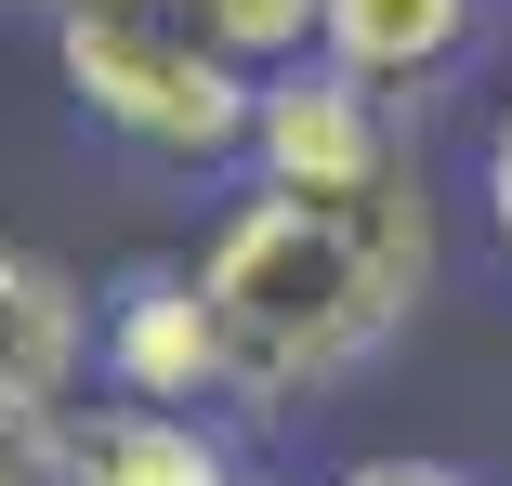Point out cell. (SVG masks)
<instances>
[{"instance_id":"obj_4","label":"cell","mask_w":512,"mask_h":486,"mask_svg":"<svg viewBox=\"0 0 512 486\" xmlns=\"http://www.w3.org/2000/svg\"><path fill=\"white\" fill-rule=\"evenodd\" d=\"M92 395L224 408V329H211V289H197V250H158L119 289H92Z\"/></svg>"},{"instance_id":"obj_10","label":"cell","mask_w":512,"mask_h":486,"mask_svg":"<svg viewBox=\"0 0 512 486\" xmlns=\"http://www.w3.org/2000/svg\"><path fill=\"white\" fill-rule=\"evenodd\" d=\"M329 486H473L460 460H434V447H368V460H342Z\"/></svg>"},{"instance_id":"obj_2","label":"cell","mask_w":512,"mask_h":486,"mask_svg":"<svg viewBox=\"0 0 512 486\" xmlns=\"http://www.w3.org/2000/svg\"><path fill=\"white\" fill-rule=\"evenodd\" d=\"M53 79L145 171H237V145H250V66L197 40L184 0L171 14H53Z\"/></svg>"},{"instance_id":"obj_3","label":"cell","mask_w":512,"mask_h":486,"mask_svg":"<svg viewBox=\"0 0 512 486\" xmlns=\"http://www.w3.org/2000/svg\"><path fill=\"white\" fill-rule=\"evenodd\" d=\"M407 158V106H381V92L329 53H289L250 79V145L237 171L250 184H289V198H355V184H381Z\"/></svg>"},{"instance_id":"obj_1","label":"cell","mask_w":512,"mask_h":486,"mask_svg":"<svg viewBox=\"0 0 512 486\" xmlns=\"http://www.w3.org/2000/svg\"><path fill=\"white\" fill-rule=\"evenodd\" d=\"M434 184L407 145L355 198H289V184H237L224 224L197 237V289L224 329V421H289L342 395L355 368L407 342V316L434 303Z\"/></svg>"},{"instance_id":"obj_7","label":"cell","mask_w":512,"mask_h":486,"mask_svg":"<svg viewBox=\"0 0 512 486\" xmlns=\"http://www.w3.org/2000/svg\"><path fill=\"white\" fill-rule=\"evenodd\" d=\"M79 381H92V289H79L53 250L0 237V408L66 421Z\"/></svg>"},{"instance_id":"obj_8","label":"cell","mask_w":512,"mask_h":486,"mask_svg":"<svg viewBox=\"0 0 512 486\" xmlns=\"http://www.w3.org/2000/svg\"><path fill=\"white\" fill-rule=\"evenodd\" d=\"M184 27L211 40L224 66H289V53H316V0H184Z\"/></svg>"},{"instance_id":"obj_5","label":"cell","mask_w":512,"mask_h":486,"mask_svg":"<svg viewBox=\"0 0 512 486\" xmlns=\"http://www.w3.org/2000/svg\"><path fill=\"white\" fill-rule=\"evenodd\" d=\"M486 27H499V0H316V53L355 66L407 119H421L447 79L486 66Z\"/></svg>"},{"instance_id":"obj_12","label":"cell","mask_w":512,"mask_h":486,"mask_svg":"<svg viewBox=\"0 0 512 486\" xmlns=\"http://www.w3.org/2000/svg\"><path fill=\"white\" fill-rule=\"evenodd\" d=\"M40 14H171V0H40Z\"/></svg>"},{"instance_id":"obj_11","label":"cell","mask_w":512,"mask_h":486,"mask_svg":"<svg viewBox=\"0 0 512 486\" xmlns=\"http://www.w3.org/2000/svg\"><path fill=\"white\" fill-rule=\"evenodd\" d=\"M0 486H66V460H53V421L0 408Z\"/></svg>"},{"instance_id":"obj_9","label":"cell","mask_w":512,"mask_h":486,"mask_svg":"<svg viewBox=\"0 0 512 486\" xmlns=\"http://www.w3.org/2000/svg\"><path fill=\"white\" fill-rule=\"evenodd\" d=\"M473 198H486V224H499V250H512V79H499V106H486V132H473Z\"/></svg>"},{"instance_id":"obj_6","label":"cell","mask_w":512,"mask_h":486,"mask_svg":"<svg viewBox=\"0 0 512 486\" xmlns=\"http://www.w3.org/2000/svg\"><path fill=\"white\" fill-rule=\"evenodd\" d=\"M53 460H66V486H237L250 473L237 434H224V408H145V395L66 408Z\"/></svg>"},{"instance_id":"obj_13","label":"cell","mask_w":512,"mask_h":486,"mask_svg":"<svg viewBox=\"0 0 512 486\" xmlns=\"http://www.w3.org/2000/svg\"><path fill=\"white\" fill-rule=\"evenodd\" d=\"M0 14H14V0H0Z\"/></svg>"}]
</instances>
